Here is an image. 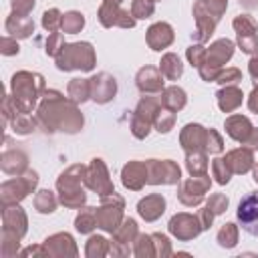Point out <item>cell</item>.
<instances>
[{
	"label": "cell",
	"instance_id": "6da1fadb",
	"mask_svg": "<svg viewBox=\"0 0 258 258\" xmlns=\"http://www.w3.org/2000/svg\"><path fill=\"white\" fill-rule=\"evenodd\" d=\"M238 222L244 232L258 236V191L248 194L238 206Z\"/></svg>",
	"mask_w": 258,
	"mask_h": 258
}]
</instances>
